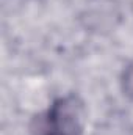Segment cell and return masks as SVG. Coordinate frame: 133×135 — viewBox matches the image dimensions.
Returning a JSON list of instances; mask_svg holds the SVG:
<instances>
[{"label": "cell", "mask_w": 133, "mask_h": 135, "mask_svg": "<svg viewBox=\"0 0 133 135\" xmlns=\"http://www.w3.org/2000/svg\"><path fill=\"white\" fill-rule=\"evenodd\" d=\"M85 118V105L78 96L60 98L39 121L38 135H81Z\"/></svg>", "instance_id": "1"}, {"label": "cell", "mask_w": 133, "mask_h": 135, "mask_svg": "<svg viewBox=\"0 0 133 135\" xmlns=\"http://www.w3.org/2000/svg\"><path fill=\"white\" fill-rule=\"evenodd\" d=\"M124 88L127 91V94L133 96V66L125 72L124 75Z\"/></svg>", "instance_id": "2"}]
</instances>
